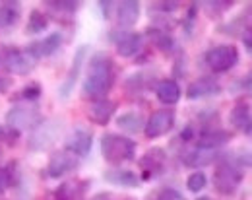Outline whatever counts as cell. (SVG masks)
<instances>
[{"instance_id": "7", "label": "cell", "mask_w": 252, "mask_h": 200, "mask_svg": "<svg viewBox=\"0 0 252 200\" xmlns=\"http://www.w3.org/2000/svg\"><path fill=\"white\" fill-rule=\"evenodd\" d=\"M175 127V113L171 109H159L150 115L144 125V133L148 138H159Z\"/></svg>"}, {"instance_id": "39", "label": "cell", "mask_w": 252, "mask_h": 200, "mask_svg": "<svg viewBox=\"0 0 252 200\" xmlns=\"http://www.w3.org/2000/svg\"><path fill=\"white\" fill-rule=\"evenodd\" d=\"M243 133H247L252 138V117H251V121H249V125H247V129H245Z\"/></svg>"}, {"instance_id": "25", "label": "cell", "mask_w": 252, "mask_h": 200, "mask_svg": "<svg viewBox=\"0 0 252 200\" xmlns=\"http://www.w3.org/2000/svg\"><path fill=\"white\" fill-rule=\"evenodd\" d=\"M47 26H49V20H47V16L43 14V12H39V10H32V14H30V20H28V26H26V32L28 33H41V32H45L47 30Z\"/></svg>"}, {"instance_id": "38", "label": "cell", "mask_w": 252, "mask_h": 200, "mask_svg": "<svg viewBox=\"0 0 252 200\" xmlns=\"http://www.w3.org/2000/svg\"><path fill=\"white\" fill-rule=\"evenodd\" d=\"M92 200H111V195H109V193H101V195L94 197Z\"/></svg>"}, {"instance_id": "26", "label": "cell", "mask_w": 252, "mask_h": 200, "mask_svg": "<svg viewBox=\"0 0 252 200\" xmlns=\"http://www.w3.org/2000/svg\"><path fill=\"white\" fill-rule=\"evenodd\" d=\"M148 37L152 39V43L158 47V49H161V51H171L173 49V37L169 33H165L163 30H159V28H154V30H150L148 32Z\"/></svg>"}, {"instance_id": "33", "label": "cell", "mask_w": 252, "mask_h": 200, "mask_svg": "<svg viewBox=\"0 0 252 200\" xmlns=\"http://www.w3.org/2000/svg\"><path fill=\"white\" fill-rule=\"evenodd\" d=\"M10 185V175H8V169H0V195L8 189Z\"/></svg>"}, {"instance_id": "23", "label": "cell", "mask_w": 252, "mask_h": 200, "mask_svg": "<svg viewBox=\"0 0 252 200\" xmlns=\"http://www.w3.org/2000/svg\"><path fill=\"white\" fill-rule=\"evenodd\" d=\"M20 18V4L18 2H4L0 4V32L12 28Z\"/></svg>"}, {"instance_id": "40", "label": "cell", "mask_w": 252, "mask_h": 200, "mask_svg": "<svg viewBox=\"0 0 252 200\" xmlns=\"http://www.w3.org/2000/svg\"><path fill=\"white\" fill-rule=\"evenodd\" d=\"M198 200H212V199H210V197H200Z\"/></svg>"}, {"instance_id": "9", "label": "cell", "mask_w": 252, "mask_h": 200, "mask_svg": "<svg viewBox=\"0 0 252 200\" xmlns=\"http://www.w3.org/2000/svg\"><path fill=\"white\" fill-rule=\"evenodd\" d=\"M80 164V158H76L74 154H70L68 150H61V152H55L49 160V167H47V173L49 177L53 179H59L64 177L66 173L74 171Z\"/></svg>"}, {"instance_id": "8", "label": "cell", "mask_w": 252, "mask_h": 200, "mask_svg": "<svg viewBox=\"0 0 252 200\" xmlns=\"http://www.w3.org/2000/svg\"><path fill=\"white\" fill-rule=\"evenodd\" d=\"M88 51H90V49H88L86 45L78 47V51H76V55H74V61H72V67L68 70L64 82L61 84V88H59V96H61L63 100H66V98L72 94V90H74V86H76V82H78V78H80V74H82V67H84V61H86Z\"/></svg>"}, {"instance_id": "15", "label": "cell", "mask_w": 252, "mask_h": 200, "mask_svg": "<svg viewBox=\"0 0 252 200\" xmlns=\"http://www.w3.org/2000/svg\"><path fill=\"white\" fill-rule=\"evenodd\" d=\"M115 111H117V103H115V101L97 100L90 105L88 115H90V119L94 121L95 125H107V123L113 119Z\"/></svg>"}, {"instance_id": "37", "label": "cell", "mask_w": 252, "mask_h": 200, "mask_svg": "<svg viewBox=\"0 0 252 200\" xmlns=\"http://www.w3.org/2000/svg\"><path fill=\"white\" fill-rule=\"evenodd\" d=\"M181 136H183V140H190V138H192V127H189L187 131H183Z\"/></svg>"}, {"instance_id": "30", "label": "cell", "mask_w": 252, "mask_h": 200, "mask_svg": "<svg viewBox=\"0 0 252 200\" xmlns=\"http://www.w3.org/2000/svg\"><path fill=\"white\" fill-rule=\"evenodd\" d=\"M39 96H41V86H39V84H30V86L24 88V92L20 94L22 100H28V101H35Z\"/></svg>"}, {"instance_id": "17", "label": "cell", "mask_w": 252, "mask_h": 200, "mask_svg": "<svg viewBox=\"0 0 252 200\" xmlns=\"http://www.w3.org/2000/svg\"><path fill=\"white\" fill-rule=\"evenodd\" d=\"M117 22L121 28H132L138 18H140V4L126 0V2H119L117 6Z\"/></svg>"}, {"instance_id": "36", "label": "cell", "mask_w": 252, "mask_h": 200, "mask_svg": "<svg viewBox=\"0 0 252 200\" xmlns=\"http://www.w3.org/2000/svg\"><path fill=\"white\" fill-rule=\"evenodd\" d=\"M10 86H12V82H10L8 78H0V94H4Z\"/></svg>"}, {"instance_id": "14", "label": "cell", "mask_w": 252, "mask_h": 200, "mask_svg": "<svg viewBox=\"0 0 252 200\" xmlns=\"http://www.w3.org/2000/svg\"><path fill=\"white\" fill-rule=\"evenodd\" d=\"M105 181L117 185V187H125V189H136L140 187V177L134 171L128 169H121V167H113L109 171H105Z\"/></svg>"}, {"instance_id": "27", "label": "cell", "mask_w": 252, "mask_h": 200, "mask_svg": "<svg viewBox=\"0 0 252 200\" xmlns=\"http://www.w3.org/2000/svg\"><path fill=\"white\" fill-rule=\"evenodd\" d=\"M206 185H208V177H206L204 171H194V173H190L189 179H187V187H189L190 193H200Z\"/></svg>"}, {"instance_id": "5", "label": "cell", "mask_w": 252, "mask_h": 200, "mask_svg": "<svg viewBox=\"0 0 252 200\" xmlns=\"http://www.w3.org/2000/svg\"><path fill=\"white\" fill-rule=\"evenodd\" d=\"M37 59L33 57L28 49H8L2 59H0V65L6 72L10 74H30L33 68L37 67Z\"/></svg>"}, {"instance_id": "24", "label": "cell", "mask_w": 252, "mask_h": 200, "mask_svg": "<svg viewBox=\"0 0 252 200\" xmlns=\"http://www.w3.org/2000/svg\"><path fill=\"white\" fill-rule=\"evenodd\" d=\"M117 127L126 131V133H138L144 127V117L136 111H128L117 119Z\"/></svg>"}, {"instance_id": "16", "label": "cell", "mask_w": 252, "mask_h": 200, "mask_svg": "<svg viewBox=\"0 0 252 200\" xmlns=\"http://www.w3.org/2000/svg\"><path fill=\"white\" fill-rule=\"evenodd\" d=\"M231 140V134L221 129H206L204 133L198 136V148H206V150H220L221 146H225Z\"/></svg>"}, {"instance_id": "29", "label": "cell", "mask_w": 252, "mask_h": 200, "mask_svg": "<svg viewBox=\"0 0 252 200\" xmlns=\"http://www.w3.org/2000/svg\"><path fill=\"white\" fill-rule=\"evenodd\" d=\"M235 166L239 167H252V152L251 150H241V154L235 156Z\"/></svg>"}, {"instance_id": "32", "label": "cell", "mask_w": 252, "mask_h": 200, "mask_svg": "<svg viewBox=\"0 0 252 200\" xmlns=\"http://www.w3.org/2000/svg\"><path fill=\"white\" fill-rule=\"evenodd\" d=\"M16 138H18V133H16V131H12L8 125H6V127L0 125V142H14Z\"/></svg>"}, {"instance_id": "19", "label": "cell", "mask_w": 252, "mask_h": 200, "mask_svg": "<svg viewBox=\"0 0 252 200\" xmlns=\"http://www.w3.org/2000/svg\"><path fill=\"white\" fill-rule=\"evenodd\" d=\"M156 96L165 105H175L181 100V86L175 80H161L156 86Z\"/></svg>"}, {"instance_id": "41", "label": "cell", "mask_w": 252, "mask_h": 200, "mask_svg": "<svg viewBox=\"0 0 252 200\" xmlns=\"http://www.w3.org/2000/svg\"><path fill=\"white\" fill-rule=\"evenodd\" d=\"M0 156H2V152H0Z\"/></svg>"}, {"instance_id": "34", "label": "cell", "mask_w": 252, "mask_h": 200, "mask_svg": "<svg viewBox=\"0 0 252 200\" xmlns=\"http://www.w3.org/2000/svg\"><path fill=\"white\" fill-rule=\"evenodd\" d=\"M243 43H245L247 51H251V53H252V26L245 28V33H243Z\"/></svg>"}, {"instance_id": "12", "label": "cell", "mask_w": 252, "mask_h": 200, "mask_svg": "<svg viewBox=\"0 0 252 200\" xmlns=\"http://www.w3.org/2000/svg\"><path fill=\"white\" fill-rule=\"evenodd\" d=\"M221 92L220 82L212 76H204L194 80L187 90V98L189 100H202V98H210V96H218Z\"/></svg>"}, {"instance_id": "22", "label": "cell", "mask_w": 252, "mask_h": 200, "mask_svg": "<svg viewBox=\"0 0 252 200\" xmlns=\"http://www.w3.org/2000/svg\"><path fill=\"white\" fill-rule=\"evenodd\" d=\"M251 117H252L251 105L239 103V105H235V107L231 109V113H229V123H231L237 131H245L247 125H249V121H251Z\"/></svg>"}, {"instance_id": "3", "label": "cell", "mask_w": 252, "mask_h": 200, "mask_svg": "<svg viewBox=\"0 0 252 200\" xmlns=\"http://www.w3.org/2000/svg\"><path fill=\"white\" fill-rule=\"evenodd\" d=\"M239 63V51L235 45H218L206 53V65L212 72H227Z\"/></svg>"}, {"instance_id": "21", "label": "cell", "mask_w": 252, "mask_h": 200, "mask_svg": "<svg viewBox=\"0 0 252 200\" xmlns=\"http://www.w3.org/2000/svg\"><path fill=\"white\" fill-rule=\"evenodd\" d=\"M142 167L146 169V177H150L152 173H158L161 171V167L165 164V152L161 148H154V150H148V154L142 158Z\"/></svg>"}, {"instance_id": "2", "label": "cell", "mask_w": 252, "mask_h": 200, "mask_svg": "<svg viewBox=\"0 0 252 200\" xmlns=\"http://www.w3.org/2000/svg\"><path fill=\"white\" fill-rule=\"evenodd\" d=\"M101 154L103 158L113 164H125L134 160L136 154V142L128 136H119V134H103L101 136Z\"/></svg>"}, {"instance_id": "11", "label": "cell", "mask_w": 252, "mask_h": 200, "mask_svg": "<svg viewBox=\"0 0 252 200\" xmlns=\"http://www.w3.org/2000/svg\"><path fill=\"white\" fill-rule=\"evenodd\" d=\"M94 136L88 129H74L66 138V150L76 158H86L92 152Z\"/></svg>"}, {"instance_id": "6", "label": "cell", "mask_w": 252, "mask_h": 200, "mask_svg": "<svg viewBox=\"0 0 252 200\" xmlns=\"http://www.w3.org/2000/svg\"><path fill=\"white\" fill-rule=\"evenodd\" d=\"M243 181V171L235 164H221L214 171V187L221 195H233Z\"/></svg>"}, {"instance_id": "10", "label": "cell", "mask_w": 252, "mask_h": 200, "mask_svg": "<svg viewBox=\"0 0 252 200\" xmlns=\"http://www.w3.org/2000/svg\"><path fill=\"white\" fill-rule=\"evenodd\" d=\"M111 37L117 47V53L126 59L138 55L144 45V37L136 32H117V33H111Z\"/></svg>"}, {"instance_id": "31", "label": "cell", "mask_w": 252, "mask_h": 200, "mask_svg": "<svg viewBox=\"0 0 252 200\" xmlns=\"http://www.w3.org/2000/svg\"><path fill=\"white\" fill-rule=\"evenodd\" d=\"M158 200H187L179 191H175V189H163L161 193H159Z\"/></svg>"}, {"instance_id": "28", "label": "cell", "mask_w": 252, "mask_h": 200, "mask_svg": "<svg viewBox=\"0 0 252 200\" xmlns=\"http://www.w3.org/2000/svg\"><path fill=\"white\" fill-rule=\"evenodd\" d=\"M78 6H80L78 2H47V8H51V10H57L59 14H68V16L76 14Z\"/></svg>"}, {"instance_id": "18", "label": "cell", "mask_w": 252, "mask_h": 200, "mask_svg": "<svg viewBox=\"0 0 252 200\" xmlns=\"http://www.w3.org/2000/svg\"><path fill=\"white\" fill-rule=\"evenodd\" d=\"M220 158V152L218 150H206V148H196L189 152L185 158H183V164L189 167H204L214 164L216 160Z\"/></svg>"}, {"instance_id": "20", "label": "cell", "mask_w": 252, "mask_h": 200, "mask_svg": "<svg viewBox=\"0 0 252 200\" xmlns=\"http://www.w3.org/2000/svg\"><path fill=\"white\" fill-rule=\"evenodd\" d=\"M53 140H57V129H55L53 123H49V125H43L37 133L33 134L32 140H30V148H32V150L47 148Z\"/></svg>"}, {"instance_id": "35", "label": "cell", "mask_w": 252, "mask_h": 200, "mask_svg": "<svg viewBox=\"0 0 252 200\" xmlns=\"http://www.w3.org/2000/svg\"><path fill=\"white\" fill-rule=\"evenodd\" d=\"M99 8L103 10V18H111V8H115V2H99Z\"/></svg>"}, {"instance_id": "1", "label": "cell", "mask_w": 252, "mask_h": 200, "mask_svg": "<svg viewBox=\"0 0 252 200\" xmlns=\"http://www.w3.org/2000/svg\"><path fill=\"white\" fill-rule=\"evenodd\" d=\"M115 82V65L109 55L97 53L90 59L88 76L84 80V98L88 100H105Z\"/></svg>"}, {"instance_id": "13", "label": "cell", "mask_w": 252, "mask_h": 200, "mask_svg": "<svg viewBox=\"0 0 252 200\" xmlns=\"http://www.w3.org/2000/svg\"><path fill=\"white\" fill-rule=\"evenodd\" d=\"M61 45H63V35L57 32V33L47 35V37L41 39V41L32 43V45L28 47V51L39 61V59H43V57H51V55H55V53L59 51Z\"/></svg>"}, {"instance_id": "4", "label": "cell", "mask_w": 252, "mask_h": 200, "mask_svg": "<svg viewBox=\"0 0 252 200\" xmlns=\"http://www.w3.org/2000/svg\"><path fill=\"white\" fill-rule=\"evenodd\" d=\"M6 125L16 133L30 131L39 125V109L35 105H24V103L16 105L6 113Z\"/></svg>"}]
</instances>
